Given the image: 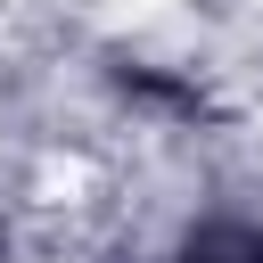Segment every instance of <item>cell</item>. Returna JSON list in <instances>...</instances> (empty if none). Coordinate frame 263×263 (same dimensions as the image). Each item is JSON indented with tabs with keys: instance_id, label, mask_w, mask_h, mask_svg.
<instances>
[{
	"instance_id": "6da1fadb",
	"label": "cell",
	"mask_w": 263,
	"mask_h": 263,
	"mask_svg": "<svg viewBox=\"0 0 263 263\" xmlns=\"http://www.w3.org/2000/svg\"><path fill=\"white\" fill-rule=\"evenodd\" d=\"M0 263H8V247H0Z\"/></svg>"
}]
</instances>
